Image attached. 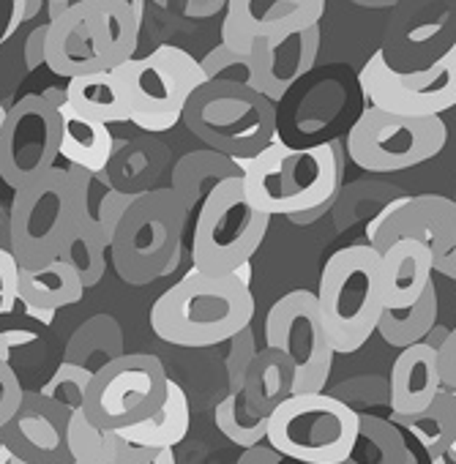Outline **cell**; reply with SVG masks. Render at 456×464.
<instances>
[{
	"instance_id": "6da1fadb",
	"label": "cell",
	"mask_w": 456,
	"mask_h": 464,
	"mask_svg": "<svg viewBox=\"0 0 456 464\" xmlns=\"http://www.w3.org/2000/svg\"><path fill=\"white\" fill-rule=\"evenodd\" d=\"M344 145L339 140L293 148L274 140L255 159L238 161L249 202L268 216H287L293 224L323 218L339 197Z\"/></svg>"
},
{
	"instance_id": "7a4b0ae2",
	"label": "cell",
	"mask_w": 456,
	"mask_h": 464,
	"mask_svg": "<svg viewBox=\"0 0 456 464\" xmlns=\"http://www.w3.org/2000/svg\"><path fill=\"white\" fill-rule=\"evenodd\" d=\"M140 25L131 0H77L47 23L44 63L63 80L115 72L134 58Z\"/></svg>"
},
{
	"instance_id": "3957f363",
	"label": "cell",
	"mask_w": 456,
	"mask_h": 464,
	"mask_svg": "<svg viewBox=\"0 0 456 464\" xmlns=\"http://www.w3.org/2000/svg\"><path fill=\"white\" fill-rule=\"evenodd\" d=\"M255 295L238 276L191 268L150 306L153 334L172 347H216L249 328Z\"/></svg>"
},
{
	"instance_id": "277c9868",
	"label": "cell",
	"mask_w": 456,
	"mask_h": 464,
	"mask_svg": "<svg viewBox=\"0 0 456 464\" xmlns=\"http://www.w3.org/2000/svg\"><path fill=\"white\" fill-rule=\"evenodd\" d=\"M88 178L80 167H53L15 191L9 213V244L20 268H42L61 260L80 213L88 210Z\"/></svg>"
},
{
	"instance_id": "5b68a950",
	"label": "cell",
	"mask_w": 456,
	"mask_h": 464,
	"mask_svg": "<svg viewBox=\"0 0 456 464\" xmlns=\"http://www.w3.org/2000/svg\"><path fill=\"white\" fill-rule=\"evenodd\" d=\"M315 295L334 350L358 353L377 334L385 312L383 255L372 244L339 249L325 260Z\"/></svg>"
},
{
	"instance_id": "8992f818",
	"label": "cell",
	"mask_w": 456,
	"mask_h": 464,
	"mask_svg": "<svg viewBox=\"0 0 456 464\" xmlns=\"http://www.w3.org/2000/svg\"><path fill=\"white\" fill-rule=\"evenodd\" d=\"M183 123L210 150L244 161L277 140L279 112L274 102L249 85L208 80L189 99Z\"/></svg>"
},
{
	"instance_id": "52a82bcc",
	"label": "cell",
	"mask_w": 456,
	"mask_h": 464,
	"mask_svg": "<svg viewBox=\"0 0 456 464\" xmlns=\"http://www.w3.org/2000/svg\"><path fill=\"white\" fill-rule=\"evenodd\" d=\"M268 227L271 216L249 202L244 175L221 180L197 210L191 268L213 276L236 274L244 263H252Z\"/></svg>"
},
{
	"instance_id": "ba28073f",
	"label": "cell",
	"mask_w": 456,
	"mask_h": 464,
	"mask_svg": "<svg viewBox=\"0 0 456 464\" xmlns=\"http://www.w3.org/2000/svg\"><path fill=\"white\" fill-rule=\"evenodd\" d=\"M361 412L339 396L296 393L268 418V445L298 464H342L358 440Z\"/></svg>"
},
{
	"instance_id": "9c48e42d",
	"label": "cell",
	"mask_w": 456,
	"mask_h": 464,
	"mask_svg": "<svg viewBox=\"0 0 456 464\" xmlns=\"http://www.w3.org/2000/svg\"><path fill=\"white\" fill-rule=\"evenodd\" d=\"M186 210L172 188L140 191L112 238V263L126 285H148L178 266Z\"/></svg>"
},
{
	"instance_id": "30bf717a",
	"label": "cell",
	"mask_w": 456,
	"mask_h": 464,
	"mask_svg": "<svg viewBox=\"0 0 456 464\" xmlns=\"http://www.w3.org/2000/svg\"><path fill=\"white\" fill-rule=\"evenodd\" d=\"M131 107V123L161 134L183 121L189 99L208 82L202 63L175 44H161L115 69Z\"/></svg>"
},
{
	"instance_id": "8fae6325",
	"label": "cell",
	"mask_w": 456,
	"mask_h": 464,
	"mask_svg": "<svg viewBox=\"0 0 456 464\" xmlns=\"http://www.w3.org/2000/svg\"><path fill=\"white\" fill-rule=\"evenodd\" d=\"M448 142L442 118H404L366 107L347 131V156L366 172H402L440 156Z\"/></svg>"
},
{
	"instance_id": "7c38bea8",
	"label": "cell",
	"mask_w": 456,
	"mask_h": 464,
	"mask_svg": "<svg viewBox=\"0 0 456 464\" xmlns=\"http://www.w3.org/2000/svg\"><path fill=\"white\" fill-rule=\"evenodd\" d=\"M167 382L156 355H118L96 369L82 410L102 431H118L150 418L167 396Z\"/></svg>"
},
{
	"instance_id": "4fadbf2b",
	"label": "cell",
	"mask_w": 456,
	"mask_h": 464,
	"mask_svg": "<svg viewBox=\"0 0 456 464\" xmlns=\"http://www.w3.org/2000/svg\"><path fill=\"white\" fill-rule=\"evenodd\" d=\"M369 107L404 118H440L456 107V44L421 72H396L377 50L358 72Z\"/></svg>"
},
{
	"instance_id": "5bb4252c",
	"label": "cell",
	"mask_w": 456,
	"mask_h": 464,
	"mask_svg": "<svg viewBox=\"0 0 456 464\" xmlns=\"http://www.w3.org/2000/svg\"><path fill=\"white\" fill-rule=\"evenodd\" d=\"M266 344L279 350L293 363V396L325 391L336 350L325 331L315 293L293 290L268 309Z\"/></svg>"
},
{
	"instance_id": "9a60e30c",
	"label": "cell",
	"mask_w": 456,
	"mask_h": 464,
	"mask_svg": "<svg viewBox=\"0 0 456 464\" xmlns=\"http://www.w3.org/2000/svg\"><path fill=\"white\" fill-rule=\"evenodd\" d=\"M369 244L383 255L396 241H418L429 246L434 271L456 279V202L440 194H418L393 199L366 227Z\"/></svg>"
},
{
	"instance_id": "2e32d148",
	"label": "cell",
	"mask_w": 456,
	"mask_h": 464,
	"mask_svg": "<svg viewBox=\"0 0 456 464\" xmlns=\"http://www.w3.org/2000/svg\"><path fill=\"white\" fill-rule=\"evenodd\" d=\"M61 156V115L42 93L23 96L9 107L0 131V178L15 191L55 167Z\"/></svg>"
},
{
	"instance_id": "e0dca14e",
	"label": "cell",
	"mask_w": 456,
	"mask_h": 464,
	"mask_svg": "<svg viewBox=\"0 0 456 464\" xmlns=\"http://www.w3.org/2000/svg\"><path fill=\"white\" fill-rule=\"evenodd\" d=\"M224 9L221 44L249 55L255 42L285 39L320 25L325 0H227Z\"/></svg>"
},
{
	"instance_id": "ac0fdd59",
	"label": "cell",
	"mask_w": 456,
	"mask_h": 464,
	"mask_svg": "<svg viewBox=\"0 0 456 464\" xmlns=\"http://www.w3.org/2000/svg\"><path fill=\"white\" fill-rule=\"evenodd\" d=\"M320 25L290 34L285 39H263L252 47L255 80L252 88L268 102H282L317 63L320 55Z\"/></svg>"
},
{
	"instance_id": "d6986e66",
	"label": "cell",
	"mask_w": 456,
	"mask_h": 464,
	"mask_svg": "<svg viewBox=\"0 0 456 464\" xmlns=\"http://www.w3.org/2000/svg\"><path fill=\"white\" fill-rule=\"evenodd\" d=\"M442 391V374L437 361V347L418 342L404 347L393 366L388 382V404L393 418H410L423 412L434 396Z\"/></svg>"
},
{
	"instance_id": "ffe728a7",
	"label": "cell",
	"mask_w": 456,
	"mask_h": 464,
	"mask_svg": "<svg viewBox=\"0 0 456 464\" xmlns=\"http://www.w3.org/2000/svg\"><path fill=\"white\" fill-rule=\"evenodd\" d=\"M47 102L58 107L61 115V156L69 167H80L91 175L104 172L115 153V137L107 123L80 115L69 102L66 91H47L42 93Z\"/></svg>"
},
{
	"instance_id": "44dd1931",
	"label": "cell",
	"mask_w": 456,
	"mask_h": 464,
	"mask_svg": "<svg viewBox=\"0 0 456 464\" xmlns=\"http://www.w3.org/2000/svg\"><path fill=\"white\" fill-rule=\"evenodd\" d=\"M12 453L28 464H72L66 426L23 399L20 412L0 429Z\"/></svg>"
},
{
	"instance_id": "7402d4cb",
	"label": "cell",
	"mask_w": 456,
	"mask_h": 464,
	"mask_svg": "<svg viewBox=\"0 0 456 464\" xmlns=\"http://www.w3.org/2000/svg\"><path fill=\"white\" fill-rule=\"evenodd\" d=\"M434 257L418 241H396L383 252V295L385 309H407L434 285Z\"/></svg>"
},
{
	"instance_id": "603a6c76",
	"label": "cell",
	"mask_w": 456,
	"mask_h": 464,
	"mask_svg": "<svg viewBox=\"0 0 456 464\" xmlns=\"http://www.w3.org/2000/svg\"><path fill=\"white\" fill-rule=\"evenodd\" d=\"M293 363L279 350H260L244 377V404L257 418H271V412L293 396Z\"/></svg>"
},
{
	"instance_id": "cb8c5ba5",
	"label": "cell",
	"mask_w": 456,
	"mask_h": 464,
	"mask_svg": "<svg viewBox=\"0 0 456 464\" xmlns=\"http://www.w3.org/2000/svg\"><path fill=\"white\" fill-rule=\"evenodd\" d=\"M244 175L238 161L216 153V150H194L186 153L183 159H178L175 169H172V194L178 197L180 208L189 213L194 208H199L208 194L227 178H238Z\"/></svg>"
},
{
	"instance_id": "d4e9b609",
	"label": "cell",
	"mask_w": 456,
	"mask_h": 464,
	"mask_svg": "<svg viewBox=\"0 0 456 464\" xmlns=\"http://www.w3.org/2000/svg\"><path fill=\"white\" fill-rule=\"evenodd\" d=\"M63 91H66V102L80 115H88L107 126L131 121V107L118 72H93L66 80Z\"/></svg>"
},
{
	"instance_id": "484cf974",
	"label": "cell",
	"mask_w": 456,
	"mask_h": 464,
	"mask_svg": "<svg viewBox=\"0 0 456 464\" xmlns=\"http://www.w3.org/2000/svg\"><path fill=\"white\" fill-rule=\"evenodd\" d=\"M189 423H191L189 399H186L183 388L170 380L161 407L150 418H145L134 426L118 429V434L134 445L161 450V448H175L178 442H183L189 434Z\"/></svg>"
},
{
	"instance_id": "4316f807",
	"label": "cell",
	"mask_w": 456,
	"mask_h": 464,
	"mask_svg": "<svg viewBox=\"0 0 456 464\" xmlns=\"http://www.w3.org/2000/svg\"><path fill=\"white\" fill-rule=\"evenodd\" d=\"M82 295L85 285L63 260H55L42 268H20V304L25 306L58 312L80 304Z\"/></svg>"
},
{
	"instance_id": "83f0119b",
	"label": "cell",
	"mask_w": 456,
	"mask_h": 464,
	"mask_svg": "<svg viewBox=\"0 0 456 464\" xmlns=\"http://www.w3.org/2000/svg\"><path fill=\"white\" fill-rule=\"evenodd\" d=\"M391 420L410 431L415 437V442L432 456V459H442L453 442H456V391L453 388H445L434 396V401L418 412V415H410V418H393Z\"/></svg>"
},
{
	"instance_id": "f1b7e54d",
	"label": "cell",
	"mask_w": 456,
	"mask_h": 464,
	"mask_svg": "<svg viewBox=\"0 0 456 464\" xmlns=\"http://www.w3.org/2000/svg\"><path fill=\"white\" fill-rule=\"evenodd\" d=\"M107 249H110V241L104 236L102 224L88 208L80 213V221L61 252V260L80 276L85 290H91L107 274Z\"/></svg>"
},
{
	"instance_id": "f546056e",
	"label": "cell",
	"mask_w": 456,
	"mask_h": 464,
	"mask_svg": "<svg viewBox=\"0 0 456 464\" xmlns=\"http://www.w3.org/2000/svg\"><path fill=\"white\" fill-rule=\"evenodd\" d=\"M342 464H415L402 429L377 415H361V429L353 453Z\"/></svg>"
},
{
	"instance_id": "4dcf8cb0",
	"label": "cell",
	"mask_w": 456,
	"mask_h": 464,
	"mask_svg": "<svg viewBox=\"0 0 456 464\" xmlns=\"http://www.w3.org/2000/svg\"><path fill=\"white\" fill-rule=\"evenodd\" d=\"M437 325V290L434 285L421 295L418 304L407 309H385L377 325V334L391 347H412L418 342H426L432 328Z\"/></svg>"
},
{
	"instance_id": "1f68e13d",
	"label": "cell",
	"mask_w": 456,
	"mask_h": 464,
	"mask_svg": "<svg viewBox=\"0 0 456 464\" xmlns=\"http://www.w3.org/2000/svg\"><path fill=\"white\" fill-rule=\"evenodd\" d=\"M216 429L236 442L238 448H255L268 442V418H257L247 410L244 404V393L241 391H230L218 404H216Z\"/></svg>"
},
{
	"instance_id": "d6a6232c",
	"label": "cell",
	"mask_w": 456,
	"mask_h": 464,
	"mask_svg": "<svg viewBox=\"0 0 456 464\" xmlns=\"http://www.w3.org/2000/svg\"><path fill=\"white\" fill-rule=\"evenodd\" d=\"M93 374L96 372H91L82 363L63 361L39 393L58 401V404H63V407H69L72 412H77V410L85 407V396H88V388L93 382Z\"/></svg>"
},
{
	"instance_id": "836d02e7",
	"label": "cell",
	"mask_w": 456,
	"mask_h": 464,
	"mask_svg": "<svg viewBox=\"0 0 456 464\" xmlns=\"http://www.w3.org/2000/svg\"><path fill=\"white\" fill-rule=\"evenodd\" d=\"M66 442L74 464H110L107 434L91 423L85 410H77L66 429Z\"/></svg>"
},
{
	"instance_id": "e575fe53",
	"label": "cell",
	"mask_w": 456,
	"mask_h": 464,
	"mask_svg": "<svg viewBox=\"0 0 456 464\" xmlns=\"http://www.w3.org/2000/svg\"><path fill=\"white\" fill-rule=\"evenodd\" d=\"M202 72L208 80H221V82H238V85H249L252 88V80H255V63H252V55L247 53H238L227 44H216L202 61Z\"/></svg>"
},
{
	"instance_id": "d590c367",
	"label": "cell",
	"mask_w": 456,
	"mask_h": 464,
	"mask_svg": "<svg viewBox=\"0 0 456 464\" xmlns=\"http://www.w3.org/2000/svg\"><path fill=\"white\" fill-rule=\"evenodd\" d=\"M20 306V263L9 249H0V317Z\"/></svg>"
},
{
	"instance_id": "8d00e7d4",
	"label": "cell",
	"mask_w": 456,
	"mask_h": 464,
	"mask_svg": "<svg viewBox=\"0 0 456 464\" xmlns=\"http://www.w3.org/2000/svg\"><path fill=\"white\" fill-rule=\"evenodd\" d=\"M140 191L129 194V191H110L102 202H99V213H96V221L102 224L104 236L112 246V238H115V229L121 224V218L126 216V210L137 202Z\"/></svg>"
},
{
	"instance_id": "74e56055",
	"label": "cell",
	"mask_w": 456,
	"mask_h": 464,
	"mask_svg": "<svg viewBox=\"0 0 456 464\" xmlns=\"http://www.w3.org/2000/svg\"><path fill=\"white\" fill-rule=\"evenodd\" d=\"M25 388L20 385V377L9 363L0 361V429H4L23 407Z\"/></svg>"
},
{
	"instance_id": "f35d334b",
	"label": "cell",
	"mask_w": 456,
	"mask_h": 464,
	"mask_svg": "<svg viewBox=\"0 0 456 464\" xmlns=\"http://www.w3.org/2000/svg\"><path fill=\"white\" fill-rule=\"evenodd\" d=\"M437 361H440V374H442V385L456 391V328L448 331L445 342L437 350Z\"/></svg>"
},
{
	"instance_id": "ab89813d",
	"label": "cell",
	"mask_w": 456,
	"mask_h": 464,
	"mask_svg": "<svg viewBox=\"0 0 456 464\" xmlns=\"http://www.w3.org/2000/svg\"><path fill=\"white\" fill-rule=\"evenodd\" d=\"M36 339L34 331L25 328H9V331H0V361L9 363L12 361V350L15 347H25Z\"/></svg>"
},
{
	"instance_id": "60d3db41",
	"label": "cell",
	"mask_w": 456,
	"mask_h": 464,
	"mask_svg": "<svg viewBox=\"0 0 456 464\" xmlns=\"http://www.w3.org/2000/svg\"><path fill=\"white\" fill-rule=\"evenodd\" d=\"M282 461H285V456L279 450H274L268 442H263V445L247 448L236 464H282Z\"/></svg>"
},
{
	"instance_id": "b9f144b4",
	"label": "cell",
	"mask_w": 456,
	"mask_h": 464,
	"mask_svg": "<svg viewBox=\"0 0 456 464\" xmlns=\"http://www.w3.org/2000/svg\"><path fill=\"white\" fill-rule=\"evenodd\" d=\"M15 34V0H0V44Z\"/></svg>"
},
{
	"instance_id": "7bdbcfd3",
	"label": "cell",
	"mask_w": 456,
	"mask_h": 464,
	"mask_svg": "<svg viewBox=\"0 0 456 464\" xmlns=\"http://www.w3.org/2000/svg\"><path fill=\"white\" fill-rule=\"evenodd\" d=\"M350 4H355V6H361V9H393L399 0H350Z\"/></svg>"
},
{
	"instance_id": "ee69618b",
	"label": "cell",
	"mask_w": 456,
	"mask_h": 464,
	"mask_svg": "<svg viewBox=\"0 0 456 464\" xmlns=\"http://www.w3.org/2000/svg\"><path fill=\"white\" fill-rule=\"evenodd\" d=\"M23 309H25V314H28V317H34V320H39V323H44V325H50V323H53V317H55V312H47V309L25 306V304H23Z\"/></svg>"
},
{
	"instance_id": "f6af8a7d",
	"label": "cell",
	"mask_w": 456,
	"mask_h": 464,
	"mask_svg": "<svg viewBox=\"0 0 456 464\" xmlns=\"http://www.w3.org/2000/svg\"><path fill=\"white\" fill-rule=\"evenodd\" d=\"M148 464H178V459H175L172 448H161V450H156V456Z\"/></svg>"
},
{
	"instance_id": "bcb514c9",
	"label": "cell",
	"mask_w": 456,
	"mask_h": 464,
	"mask_svg": "<svg viewBox=\"0 0 456 464\" xmlns=\"http://www.w3.org/2000/svg\"><path fill=\"white\" fill-rule=\"evenodd\" d=\"M42 4H47V6H50V20H53V17H55V14H61L66 6L77 4V0H42Z\"/></svg>"
},
{
	"instance_id": "7dc6e473",
	"label": "cell",
	"mask_w": 456,
	"mask_h": 464,
	"mask_svg": "<svg viewBox=\"0 0 456 464\" xmlns=\"http://www.w3.org/2000/svg\"><path fill=\"white\" fill-rule=\"evenodd\" d=\"M12 459H15V453H12V448H9L6 437L0 434V464H12Z\"/></svg>"
},
{
	"instance_id": "c3c4849f",
	"label": "cell",
	"mask_w": 456,
	"mask_h": 464,
	"mask_svg": "<svg viewBox=\"0 0 456 464\" xmlns=\"http://www.w3.org/2000/svg\"><path fill=\"white\" fill-rule=\"evenodd\" d=\"M6 115H9V110L0 104V131H4V123H6Z\"/></svg>"
},
{
	"instance_id": "681fc988",
	"label": "cell",
	"mask_w": 456,
	"mask_h": 464,
	"mask_svg": "<svg viewBox=\"0 0 456 464\" xmlns=\"http://www.w3.org/2000/svg\"><path fill=\"white\" fill-rule=\"evenodd\" d=\"M448 456H451V459H453V461H456V442H453V448H451V450H448Z\"/></svg>"
},
{
	"instance_id": "f907efd6",
	"label": "cell",
	"mask_w": 456,
	"mask_h": 464,
	"mask_svg": "<svg viewBox=\"0 0 456 464\" xmlns=\"http://www.w3.org/2000/svg\"><path fill=\"white\" fill-rule=\"evenodd\" d=\"M12 464H28V461H23V459H17V456H15V459H12ZM72 464H74V461H72Z\"/></svg>"
}]
</instances>
